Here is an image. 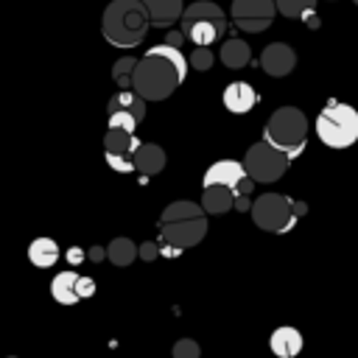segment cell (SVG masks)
<instances>
[{
	"label": "cell",
	"instance_id": "obj_32",
	"mask_svg": "<svg viewBox=\"0 0 358 358\" xmlns=\"http://www.w3.org/2000/svg\"><path fill=\"white\" fill-rule=\"evenodd\" d=\"M157 255H162V252H159V243H154V241L140 243V257H143V260H154Z\"/></svg>",
	"mask_w": 358,
	"mask_h": 358
},
{
	"label": "cell",
	"instance_id": "obj_17",
	"mask_svg": "<svg viewBox=\"0 0 358 358\" xmlns=\"http://www.w3.org/2000/svg\"><path fill=\"white\" fill-rule=\"evenodd\" d=\"M134 165L143 176H154L165 168V151L157 145V143H143L137 151H134Z\"/></svg>",
	"mask_w": 358,
	"mask_h": 358
},
{
	"label": "cell",
	"instance_id": "obj_31",
	"mask_svg": "<svg viewBox=\"0 0 358 358\" xmlns=\"http://www.w3.org/2000/svg\"><path fill=\"white\" fill-rule=\"evenodd\" d=\"M92 294H95V280L92 277H78V296L90 299Z\"/></svg>",
	"mask_w": 358,
	"mask_h": 358
},
{
	"label": "cell",
	"instance_id": "obj_11",
	"mask_svg": "<svg viewBox=\"0 0 358 358\" xmlns=\"http://www.w3.org/2000/svg\"><path fill=\"white\" fill-rule=\"evenodd\" d=\"M221 101H224V106H227L232 115H246V112L255 109V103H257V92H255V87L246 84V81H232V84L224 87Z\"/></svg>",
	"mask_w": 358,
	"mask_h": 358
},
{
	"label": "cell",
	"instance_id": "obj_27",
	"mask_svg": "<svg viewBox=\"0 0 358 358\" xmlns=\"http://www.w3.org/2000/svg\"><path fill=\"white\" fill-rule=\"evenodd\" d=\"M173 358H199L201 355V347L193 341V338H179L176 344H173V352H171Z\"/></svg>",
	"mask_w": 358,
	"mask_h": 358
},
{
	"label": "cell",
	"instance_id": "obj_16",
	"mask_svg": "<svg viewBox=\"0 0 358 358\" xmlns=\"http://www.w3.org/2000/svg\"><path fill=\"white\" fill-rule=\"evenodd\" d=\"M78 271H59L53 280H50V294L59 305H76L81 296H78Z\"/></svg>",
	"mask_w": 358,
	"mask_h": 358
},
{
	"label": "cell",
	"instance_id": "obj_29",
	"mask_svg": "<svg viewBox=\"0 0 358 358\" xmlns=\"http://www.w3.org/2000/svg\"><path fill=\"white\" fill-rule=\"evenodd\" d=\"M190 67H193V70H210V67H213V53H210L207 48H196V50L190 53Z\"/></svg>",
	"mask_w": 358,
	"mask_h": 358
},
{
	"label": "cell",
	"instance_id": "obj_28",
	"mask_svg": "<svg viewBox=\"0 0 358 358\" xmlns=\"http://www.w3.org/2000/svg\"><path fill=\"white\" fill-rule=\"evenodd\" d=\"M137 117L129 115V112H109V129H126V131H134L137 129Z\"/></svg>",
	"mask_w": 358,
	"mask_h": 358
},
{
	"label": "cell",
	"instance_id": "obj_19",
	"mask_svg": "<svg viewBox=\"0 0 358 358\" xmlns=\"http://www.w3.org/2000/svg\"><path fill=\"white\" fill-rule=\"evenodd\" d=\"M109 112H129L137 120H143L145 117V98L134 90H120L109 98Z\"/></svg>",
	"mask_w": 358,
	"mask_h": 358
},
{
	"label": "cell",
	"instance_id": "obj_3",
	"mask_svg": "<svg viewBox=\"0 0 358 358\" xmlns=\"http://www.w3.org/2000/svg\"><path fill=\"white\" fill-rule=\"evenodd\" d=\"M263 140L277 145L288 159H296L308 143V117L296 106H280L263 129Z\"/></svg>",
	"mask_w": 358,
	"mask_h": 358
},
{
	"label": "cell",
	"instance_id": "obj_25",
	"mask_svg": "<svg viewBox=\"0 0 358 358\" xmlns=\"http://www.w3.org/2000/svg\"><path fill=\"white\" fill-rule=\"evenodd\" d=\"M316 8V0H277V11L288 20H296V17H305Z\"/></svg>",
	"mask_w": 358,
	"mask_h": 358
},
{
	"label": "cell",
	"instance_id": "obj_1",
	"mask_svg": "<svg viewBox=\"0 0 358 358\" xmlns=\"http://www.w3.org/2000/svg\"><path fill=\"white\" fill-rule=\"evenodd\" d=\"M190 67V59L182 56L173 45H154L145 50V56L137 62L134 70V92H140L145 101H165L179 90Z\"/></svg>",
	"mask_w": 358,
	"mask_h": 358
},
{
	"label": "cell",
	"instance_id": "obj_34",
	"mask_svg": "<svg viewBox=\"0 0 358 358\" xmlns=\"http://www.w3.org/2000/svg\"><path fill=\"white\" fill-rule=\"evenodd\" d=\"M182 39H185V31H171V34H168V45H173V48H179Z\"/></svg>",
	"mask_w": 358,
	"mask_h": 358
},
{
	"label": "cell",
	"instance_id": "obj_26",
	"mask_svg": "<svg viewBox=\"0 0 358 358\" xmlns=\"http://www.w3.org/2000/svg\"><path fill=\"white\" fill-rule=\"evenodd\" d=\"M106 165H109L112 171H117V173H131V171H137L131 154H109V151H106Z\"/></svg>",
	"mask_w": 358,
	"mask_h": 358
},
{
	"label": "cell",
	"instance_id": "obj_35",
	"mask_svg": "<svg viewBox=\"0 0 358 358\" xmlns=\"http://www.w3.org/2000/svg\"><path fill=\"white\" fill-rule=\"evenodd\" d=\"M67 260H70V263H73V266H76V263H81V260H84V252H81V249H76V246H73V249H67Z\"/></svg>",
	"mask_w": 358,
	"mask_h": 358
},
{
	"label": "cell",
	"instance_id": "obj_36",
	"mask_svg": "<svg viewBox=\"0 0 358 358\" xmlns=\"http://www.w3.org/2000/svg\"><path fill=\"white\" fill-rule=\"evenodd\" d=\"M159 252H162L165 257H176L182 249H176V246H171V243H159Z\"/></svg>",
	"mask_w": 358,
	"mask_h": 358
},
{
	"label": "cell",
	"instance_id": "obj_14",
	"mask_svg": "<svg viewBox=\"0 0 358 358\" xmlns=\"http://www.w3.org/2000/svg\"><path fill=\"white\" fill-rule=\"evenodd\" d=\"M235 190L227 187V185H204V193H201V207L204 213L210 215H224L229 210H235Z\"/></svg>",
	"mask_w": 358,
	"mask_h": 358
},
{
	"label": "cell",
	"instance_id": "obj_21",
	"mask_svg": "<svg viewBox=\"0 0 358 358\" xmlns=\"http://www.w3.org/2000/svg\"><path fill=\"white\" fill-rule=\"evenodd\" d=\"M204 215V207L196 204V201H187V199H176L171 201L162 215H159V224H171V221H187V218H201Z\"/></svg>",
	"mask_w": 358,
	"mask_h": 358
},
{
	"label": "cell",
	"instance_id": "obj_20",
	"mask_svg": "<svg viewBox=\"0 0 358 358\" xmlns=\"http://www.w3.org/2000/svg\"><path fill=\"white\" fill-rule=\"evenodd\" d=\"M143 143L134 137V131H126V129H109L106 134H103V148L109 151V154H131L134 157V151L140 148Z\"/></svg>",
	"mask_w": 358,
	"mask_h": 358
},
{
	"label": "cell",
	"instance_id": "obj_30",
	"mask_svg": "<svg viewBox=\"0 0 358 358\" xmlns=\"http://www.w3.org/2000/svg\"><path fill=\"white\" fill-rule=\"evenodd\" d=\"M235 25L241 31H246V34H260V31H266L271 25V20H235Z\"/></svg>",
	"mask_w": 358,
	"mask_h": 358
},
{
	"label": "cell",
	"instance_id": "obj_9",
	"mask_svg": "<svg viewBox=\"0 0 358 358\" xmlns=\"http://www.w3.org/2000/svg\"><path fill=\"white\" fill-rule=\"evenodd\" d=\"M260 67H263L268 76L282 78V76H288V73L296 67V53H294V48L285 45V42H271V45H266L263 53H260Z\"/></svg>",
	"mask_w": 358,
	"mask_h": 358
},
{
	"label": "cell",
	"instance_id": "obj_22",
	"mask_svg": "<svg viewBox=\"0 0 358 358\" xmlns=\"http://www.w3.org/2000/svg\"><path fill=\"white\" fill-rule=\"evenodd\" d=\"M249 59H252V50H249L246 42H241V39H229V42L221 45V62H224L229 70H241V67H246Z\"/></svg>",
	"mask_w": 358,
	"mask_h": 358
},
{
	"label": "cell",
	"instance_id": "obj_15",
	"mask_svg": "<svg viewBox=\"0 0 358 358\" xmlns=\"http://www.w3.org/2000/svg\"><path fill=\"white\" fill-rule=\"evenodd\" d=\"M232 20H274L277 0H232Z\"/></svg>",
	"mask_w": 358,
	"mask_h": 358
},
{
	"label": "cell",
	"instance_id": "obj_33",
	"mask_svg": "<svg viewBox=\"0 0 358 358\" xmlns=\"http://www.w3.org/2000/svg\"><path fill=\"white\" fill-rule=\"evenodd\" d=\"M252 204H255V201H249V196H238V199H235V210H241V213L252 210Z\"/></svg>",
	"mask_w": 358,
	"mask_h": 358
},
{
	"label": "cell",
	"instance_id": "obj_13",
	"mask_svg": "<svg viewBox=\"0 0 358 358\" xmlns=\"http://www.w3.org/2000/svg\"><path fill=\"white\" fill-rule=\"evenodd\" d=\"M143 6L151 17V25L157 28H171L173 22H182L185 14L182 0H143Z\"/></svg>",
	"mask_w": 358,
	"mask_h": 358
},
{
	"label": "cell",
	"instance_id": "obj_24",
	"mask_svg": "<svg viewBox=\"0 0 358 358\" xmlns=\"http://www.w3.org/2000/svg\"><path fill=\"white\" fill-rule=\"evenodd\" d=\"M137 62L140 59H131V56H123L112 64V78L120 90H134V70H137Z\"/></svg>",
	"mask_w": 358,
	"mask_h": 358
},
{
	"label": "cell",
	"instance_id": "obj_38",
	"mask_svg": "<svg viewBox=\"0 0 358 358\" xmlns=\"http://www.w3.org/2000/svg\"><path fill=\"white\" fill-rule=\"evenodd\" d=\"M355 6H358V0H355Z\"/></svg>",
	"mask_w": 358,
	"mask_h": 358
},
{
	"label": "cell",
	"instance_id": "obj_8",
	"mask_svg": "<svg viewBox=\"0 0 358 358\" xmlns=\"http://www.w3.org/2000/svg\"><path fill=\"white\" fill-rule=\"evenodd\" d=\"M207 235V218H187V221H171V224H159V243H171L176 249H190L196 243H201V238Z\"/></svg>",
	"mask_w": 358,
	"mask_h": 358
},
{
	"label": "cell",
	"instance_id": "obj_12",
	"mask_svg": "<svg viewBox=\"0 0 358 358\" xmlns=\"http://www.w3.org/2000/svg\"><path fill=\"white\" fill-rule=\"evenodd\" d=\"M268 347L277 358H296L302 352V333L291 324L274 327L271 336H268Z\"/></svg>",
	"mask_w": 358,
	"mask_h": 358
},
{
	"label": "cell",
	"instance_id": "obj_5",
	"mask_svg": "<svg viewBox=\"0 0 358 358\" xmlns=\"http://www.w3.org/2000/svg\"><path fill=\"white\" fill-rule=\"evenodd\" d=\"M249 213H252V221H255L260 229L282 235V232L294 229L296 215L305 213V204H302V201H291V199L282 196V193H263V196L252 204Z\"/></svg>",
	"mask_w": 358,
	"mask_h": 358
},
{
	"label": "cell",
	"instance_id": "obj_6",
	"mask_svg": "<svg viewBox=\"0 0 358 358\" xmlns=\"http://www.w3.org/2000/svg\"><path fill=\"white\" fill-rule=\"evenodd\" d=\"M182 31L193 45L207 48V45L218 42L224 34V11L210 0H196V3L185 6Z\"/></svg>",
	"mask_w": 358,
	"mask_h": 358
},
{
	"label": "cell",
	"instance_id": "obj_18",
	"mask_svg": "<svg viewBox=\"0 0 358 358\" xmlns=\"http://www.w3.org/2000/svg\"><path fill=\"white\" fill-rule=\"evenodd\" d=\"M59 243L53 238H34L31 246H28V260L36 266V268H50L56 260H59Z\"/></svg>",
	"mask_w": 358,
	"mask_h": 358
},
{
	"label": "cell",
	"instance_id": "obj_23",
	"mask_svg": "<svg viewBox=\"0 0 358 358\" xmlns=\"http://www.w3.org/2000/svg\"><path fill=\"white\" fill-rule=\"evenodd\" d=\"M106 257L112 260V266H129L134 263V257H140V246H134V241L129 238H115L106 246Z\"/></svg>",
	"mask_w": 358,
	"mask_h": 358
},
{
	"label": "cell",
	"instance_id": "obj_10",
	"mask_svg": "<svg viewBox=\"0 0 358 358\" xmlns=\"http://www.w3.org/2000/svg\"><path fill=\"white\" fill-rule=\"evenodd\" d=\"M246 176H249V173H246L243 162H235V159H218V162H213V165L204 171L201 185H227V187L235 190Z\"/></svg>",
	"mask_w": 358,
	"mask_h": 358
},
{
	"label": "cell",
	"instance_id": "obj_37",
	"mask_svg": "<svg viewBox=\"0 0 358 358\" xmlns=\"http://www.w3.org/2000/svg\"><path fill=\"white\" fill-rule=\"evenodd\" d=\"M103 257H106V249H101V246L90 249V260H103Z\"/></svg>",
	"mask_w": 358,
	"mask_h": 358
},
{
	"label": "cell",
	"instance_id": "obj_7",
	"mask_svg": "<svg viewBox=\"0 0 358 358\" xmlns=\"http://www.w3.org/2000/svg\"><path fill=\"white\" fill-rule=\"evenodd\" d=\"M288 162L291 159L277 145H271L268 140H260V143L249 145L246 157H243V168L255 182H277V179H282Z\"/></svg>",
	"mask_w": 358,
	"mask_h": 358
},
{
	"label": "cell",
	"instance_id": "obj_2",
	"mask_svg": "<svg viewBox=\"0 0 358 358\" xmlns=\"http://www.w3.org/2000/svg\"><path fill=\"white\" fill-rule=\"evenodd\" d=\"M151 17L143 0H112L101 17V34L115 48H134L145 39Z\"/></svg>",
	"mask_w": 358,
	"mask_h": 358
},
{
	"label": "cell",
	"instance_id": "obj_4",
	"mask_svg": "<svg viewBox=\"0 0 358 358\" xmlns=\"http://www.w3.org/2000/svg\"><path fill=\"white\" fill-rule=\"evenodd\" d=\"M316 134L330 148H350L358 140V112L350 103L330 101L316 117Z\"/></svg>",
	"mask_w": 358,
	"mask_h": 358
}]
</instances>
